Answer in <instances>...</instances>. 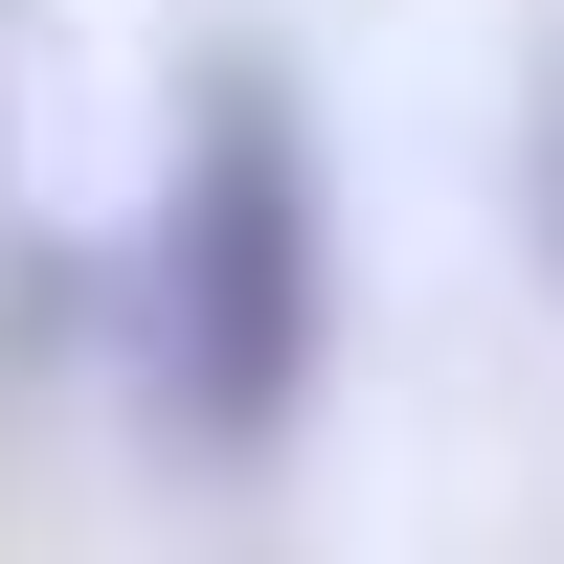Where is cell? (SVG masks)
Here are the masks:
<instances>
[{
  "mask_svg": "<svg viewBox=\"0 0 564 564\" xmlns=\"http://www.w3.org/2000/svg\"><path fill=\"white\" fill-rule=\"evenodd\" d=\"M316 339H339V226H316V113L271 45H204L181 68V159H159V226H135V384L204 475L294 452L316 406Z\"/></svg>",
  "mask_w": 564,
  "mask_h": 564,
  "instance_id": "1",
  "label": "cell"
},
{
  "mask_svg": "<svg viewBox=\"0 0 564 564\" xmlns=\"http://www.w3.org/2000/svg\"><path fill=\"white\" fill-rule=\"evenodd\" d=\"M542 271H564V68H542Z\"/></svg>",
  "mask_w": 564,
  "mask_h": 564,
  "instance_id": "2",
  "label": "cell"
}]
</instances>
